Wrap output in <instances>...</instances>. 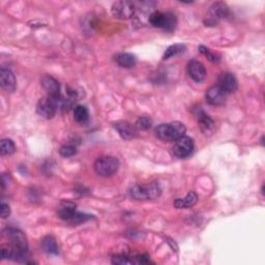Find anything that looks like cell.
<instances>
[{"instance_id": "9", "label": "cell", "mask_w": 265, "mask_h": 265, "mask_svg": "<svg viewBox=\"0 0 265 265\" xmlns=\"http://www.w3.org/2000/svg\"><path fill=\"white\" fill-rule=\"evenodd\" d=\"M194 150V141L187 136H183L176 140L172 147V152L176 157L185 158L189 156Z\"/></svg>"}, {"instance_id": "13", "label": "cell", "mask_w": 265, "mask_h": 265, "mask_svg": "<svg viewBox=\"0 0 265 265\" xmlns=\"http://www.w3.org/2000/svg\"><path fill=\"white\" fill-rule=\"evenodd\" d=\"M114 129L119 134V136L125 140H132L137 136V129L136 127L132 126V124L128 121H117L113 124Z\"/></svg>"}, {"instance_id": "8", "label": "cell", "mask_w": 265, "mask_h": 265, "mask_svg": "<svg viewBox=\"0 0 265 265\" xmlns=\"http://www.w3.org/2000/svg\"><path fill=\"white\" fill-rule=\"evenodd\" d=\"M135 5L131 2H126V0H120L112 5L111 12L112 15L121 20H129L135 15Z\"/></svg>"}, {"instance_id": "28", "label": "cell", "mask_w": 265, "mask_h": 265, "mask_svg": "<svg viewBox=\"0 0 265 265\" xmlns=\"http://www.w3.org/2000/svg\"><path fill=\"white\" fill-rule=\"evenodd\" d=\"M134 263H137V264H148V263H150V259H149V257L147 255H139V256L135 257Z\"/></svg>"}, {"instance_id": "5", "label": "cell", "mask_w": 265, "mask_h": 265, "mask_svg": "<svg viewBox=\"0 0 265 265\" xmlns=\"http://www.w3.org/2000/svg\"><path fill=\"white\" fill-rule=\"evenodd\" d=\"M119 168V161L110 155L100 156L95 161L94 170L95 172L103 177H110L114 175Z\"/></svg>"}, {"instance_id": "11", "label": "cell", "mask_w": 265, "mask_h": 265, "mask_svg": "<svg viewBox=\"0 0 265 265\" xmlns=\"http://www.w3.org/2000/svg\"><path fill=\"white\" fill-rule=\"evenodd\" d=\"M188 74L197 83L203 82L206 78L205 67L197 60H192L188 64Z\"/></svg>"}, {"instance_id": "6", "label": "cell", "mask_w": 265, "mask_h": 265, "mask_svg": "<svg viewBox=\"0 0 265 265\" xmlns=\"http://www.w3.org/2000/svg\"><path fill=\"white\" fill-rule=\"evenodd\" d=\"M130 194L136 200H152L161 195V188L155 182L146 186L137 185L131 189Z\"/></svg>"}, {"instance_id": "21", "label": "cell", "mask_w": 265, "mask_h": 265, "mask_svg": "<svg viewBox=\"0 0 265 265\" xmlns=\"http://www.w3.org/2000/svg\"><path fill=\"white\" fill-rule=\"evenodd\" d=\"M186 46L182 44H175L167 48V50L164 53V56H163V59H169L173 56H176L182 52H185Z\"/></svg>"}, {"instance_id": "12", "label": "cell", "mask_w": 265, "mask_h": 265, "mask_svg": "<svg viewBox=\"0 0 265 265\" xmlns=\"http://www.w3.org/2000/svg\"><path fill=\"white\" fill-rule=\"evenodd\" d=\"M205 98L208 104L213 106H221L226 100V92L222 90L218 85L211 86L206 90Z\"/></svg>"}, {"instance_id": "15", "label": "cell", "mask_w": 265, "mask_h": 265, "mask_svg": "<svg viewBox=\"0 0 265 265\" xmlns=\"http://www.w3.org/2000/svg\"><path fill=\"white\" fill-rule=\"evenodd\" d=\"M0 82H2V86L6 91L14 92L16 90V77L10 69L2 68V71H0Z\"/></svg>"}, {"instance_id": "17", "label": "cell", "mask_w": 265, "mask_h": 265, "mask_svg": "<svg viewBox=\"0 0 265 265\" xmlns=\"http://www.w3.org/2000/svg\"><path fill=\"white\" fill-rule=\"evenodd\" d=\"M115 61L118 66L122 68L131 69L136 66L137 59H136V56L131 53H119L115 56Z\"/></svg>"}, {"instance_id": "23", "label": "cell", "mask_w": 265, "mask_h": 265, "mask_svg": "<svg viewBox=\"0 0 265 265\" xmlns=\"http://www.w3.org/2000/svg\"><path fill=\"white\" fill-rule=\"evenodd\" d=\"M151 119L149 117H146V116H142V117H139L136 121V129L138 130H141V131H146L148 130L150 127H151Z\"/></svg>"}, {"instance_id": "20", "label": "cell", "mask_w": 265, "mask_h": 265, "mask_svg": "<svg viewBox=\"0 0 265 265\" xmlns=\"http://www.w3.org/2000/svg\"><path fill=\"white\" fill-rule=\"evenodd\" d=\"M89 117V112L88 109L85 106L78 105L74 109V119L79 122V124H84L87 121Z\"/></svg>"}, {"instance_id": "4", "label": "cell", "mask_w": 265, "mask_h": 265, "mask_svg": "<svg viewBox=\"0 0 265 265\" xmlns=\"http://www.w3.org/2000/svg\"><path fill=\"white\" fill-rule=\"evenodd\" d=\"M149 23L155 28L173 31L176 26V17L171 12H154L149 16Z\"/></svg>"}, {"instance_id": "22", "label": "cell", "mask_w": 265, "mask_h": 265, "mask_svg": "<svg viewBox=\"0 0 265 265\" xmlns=\"http://www.w3.org/2000/svg\"><path fill=\"white\" fill-rule=\"evenodd\" d=\"M0 151L3 155H11L16 151V145L11 139H4L2 141V146H0Z\"/></svg>"}, {"instance_id": "19", "label": "cell", "mask_w": 265, "mask_h": 265, "mask_svg": "<svg viewBox=\"0 0 265 265\" xmlns=\"http://www.w3.org/2000/svg\"><path fill=\"white\" fill-rule=\"evenodd\" d=\"M42 248L49 255H57L58 254V247H57L56 240L53 236L48 235L42 240Z\"/></svg>"}, {"instance_id": "14", "label": "cell", "mask_w": 265, "mask_h": 265, "mask_svg": "<svg viewBox=\"0 0 265 265\" xmlns=\"http://www.w3.org/2000/svg\"><path fill=\"white\" fill-rule=\"evenodd\" d=\"M219 87L226 93L234 92L237 89V80L230 73H222L218 79Z\"/></svg>"}, {"instance_id": "3", "label": "cell", "mask_w": 265, "mask_h": 265, "mask_svg": "<svg viewBox=\"0 0 265 265\" xmlns=\"http://www.w3.org/2000/svg\"><path fill=\"white\" fill-rule=\"evenodd\" d=\"M60 101L61 96H52L47 94L38 100L36 111L42 117L51 119L55 116L56 112L60 110Z\"/></svg>"}, {"instance_id": "27", "label": "cell", "mask_w": 265, "mask_h": 265, "mask_svg": "<svg viewBox=\"0 0 265 265\" xmlns=\"http://www.w3.org/2000/svg\"><path fill=\"white\" fill-rule=\"evenodd\" d=\"M0 215H2L3 219H7L11 215L10 205L8 204V203H6L5 201H3L2 204H0Z\"/></svg>"}, {"instance_id": "18", "label": "cell", "mask_w": 265, "mask_h": 265, "mask_svg": "<svg viewBox=\"0 0 265 265\" xmlns=\"http://www.w3.org/2000/svg\"><path fill=\"white\" fill-rule=\"evenodd\" d=\"M198 196L195 192H190L185 198H178L174 201L176 208H190L196 204Z\"/></svg>"}, {"instance_id": "1", "label": "cell", "mask_w": 265, "mask_h": 265, "mask_svg": "<svg viewBox=\"0 0 265 265\" xmlns=\"http://www.w3.org/2000/svg\"><path fill=\"white\" fill-rule=\"evenodd\" d=\"M186 127L182 122L173 121L170 124L160 125L155 129V135L158 139L167 142H172L180 139L186 134Z\"/></svg>"}, {"instance_id": "24", "label": "cell", "mask_w": 265, "mask_h": 265, "mask_svg": "<svg viewBox=\"0 0 265 265\" xmlns=\"http://www.w3.org/2000/svg\"><path fill=\"white\" fill-rule=\"evenodd\" d=\"M111 262L117 265H131L134 264V260L127 255H115L112 257Z\"/></svg>"}, {"instance_id": "7", "label": "cell", "mask_w": 265, "mask_h": 265, "mask_svg": "<svg viewBox=\"0 0 265 265\" xmlns=\"http://www.w3.org/2000/svg\"><path fill=\"white\" fill-rule=\"evenodd\" d=\"M229 16V8L224 3H215L208 10L205 25L206 26H215L219 23L220 20Z\"/></svg>"}, {"instance_id": "16", "label": "cell", "mask_w": 265, "mask_h": 265, "mask_svg": "<svg viewBox=\"0 0 265 265\" xmlns=\"http://www.w3.org/2000/svg\"><path fill=\"white\" fill-rule=\"evenodd\" d=\"M40 83H42V86L46 90L48 95L60 96V86L55 78L49 75H45L40 79Z\"/></svg>"}, {"instance_id": "2", "label": "cell", "mask_w": 265, "mask_h": 265, "mask_svg": "<svg viewBox=\"0 0 265 265\" xmlns=\"http://www.w3.org/2000/svg\"><path fill=\"white\" fill-rule=\"evenodd\" d=\"M58 216L61 220L72 224H82L90 219L92 216L79 213L76 210V205L71 202H63L58 210Z\"/></svg>"}, {"instance_id": "10", "label": "cell", "mask_w": 265, "mask_h": 265, "mask_svg": "<svg viewBox=\"0 0 265 265\" xmlns=\"http://www.w3.org/2000/svg\"><path fill=\"white\" fill-rule=\"evenodd\" d=\"M197 120H198V126L202 132L203 135L205 136H211L216 131V124L215 121L210 118L208 114H206L204 111L199 109L197 114Z\"/></svg>"}, {"instance_id": "25", "label": "cell", "mask_w": 265, "mask_h": 265, "mask_svg": "<svg viewBox=\"0 0 265 265\" xmlns=\"http://www.w3.org/2000/svg\"><path fill=\"white\" fill-rule=\"evenodd\" d=\"M199 51L203 55H205L208 58V60L211 61V63H219V61H220V56L218 54L211 52L210 49H208V48H206L204 46H200L199 47Z\"/></svg>"}, {"instance_id": "26", "label": "cell", "mask_w": 265, "mask_h": 265, "mask_svg": "<svg viewBox=\"0 0 265 265\" xmlns=\"http://www.w3.org/2000/svg\"><path fill=\"white\" fill-rule=\"evenodd\" d=\"M77 152V149L75 146L73 145H64V146H61L60 149H59V153L61 156H64V157H71L73 155H75Z\"/></svg>"}]
</instances>
